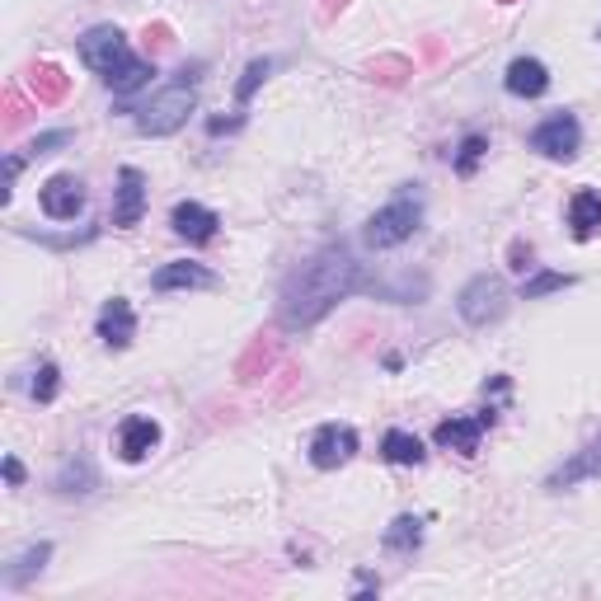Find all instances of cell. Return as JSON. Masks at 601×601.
I'll return each instance as SVG.
<instances>
[{
	"mask_svg": "<svg viewBox=\"0 0 601 601\" xmlns=\"http://www.w3.org/2000/svg\"><path fill=\"white\" fill-rule=\"evenodd\" d=\"M583 479H601V437H592V442L573 451L564 465H555L550 479H545V489H550V494H564V489L583 484Z\"/></svg>",
	"mask_w": 601,
	"mask_h": 601,
	"instance_id": "obj_10",
	"label": "cell"
},
{
	"mask_svg": "<svg viewBox=\"0 0 601 601\" xmlns=\"http://www.w3.org/2000/svg\"><path fill=\"white\" fill-rule=\"evenodd\" d=\"M268 71H273V62H268V57L249 62V66H245V80L235 85V99H240V104H249V94H254V90L263 85V80H268Z\"/></svg>",
	"mask_w": 601,
	"mask_h": 601,
	"instance_id": "obj_26",
	"label": "cell"
},
{
	"mask_svg": "<svg viewBox=\"0 0 601 601\" xmlns=\"http://www.w3.org/2000/svg\"><path fill=\"white\" fill-rule=\"evenodd\" d=\"M33 94H38V104H62L66 99V76L57 66H38L33 71Z\"/></svg>",
	"mask_w": 601,
	"mask_h": 601,
	"instance_id": "obj_23",
	"label": "cell"
},
{
	"mask_svg": "<svg viewBox=\"0 0 601 601\" xmlns=\"http://www.w3.org/2000/svg\"><path fill=\"white\" fill-rule=\"evenodd\" d=\"M531 151H540L545 160H573V155L583 151V123L573 118V113H550L545 123L531 127Z\"/></svg>",
	"mask_w": 601,
	"mask_h": 601,
	"instance_id": "obj_6",
	"label": "cell"
},
{
	"mask_svg": "<svg viewBox=\"0 0 601 601\" xmlns=\"http://www.w3.org/2000/svg\"><path fill=\"white\" fill-rule=\"evenodd\" d=\"M362 287V268L343 245H324L320 254H310L301 268H292V278L282 282V324L287 329H310L320 324L343 296H353Z\"/></svg>",
	"mask_w": 601,
	"mask_h": 601,
	"instance_id": "obj_1",
	"label": "cell"
},
{
	"mask_svg": "<svg viewBox=\"0 0 601 601\" xmlns=\"http://www.w3.org/2000/svg\"><path fill=\"white\" fill-rule=\"evenodd\" d=\"M80 62L90 66L94 76L104 80L113 94H137L141 85L155 76L151 62H141L113 24H99V29H90L85 38H80Z\"/></svg>",
	"mask_w": 601,
	"mask_h": 601,
	"instance_id": "obj_2",
	"label": "cell"
},
{
	"mask_svg": "<svg viewBox=\"0 0 601 601\" xmlns=\"http://www.w3.org/2000/svg\"><path fill=\"white\" fill-rule=\"evenodd\" d=\"M503 85H508V94H517V99H540V94L550 90V66L540 62V57H517V62L508 66Z\"/></svg>",
	"mask_w": 601,
	"mask_h": 601,
	"instance_id": "obj_16",
	"label": "cell"
},
{
	"mask_svg": "<svg viewBox=\"0 0 601 601\" xmlns=\"http://www.w3.org/2000/svg\"><path fill=\"white\" fill-rule=\"evenodd\" d=\"M564 287H573L569 273H536V278H526V282H522V301H536V296L564 292Z\"/></svg>",
	"mask_w": 601,
	"mask_h": 601,
	"instance_id": "obj_25",
	"label": "cell"
},
{
	"mask_svg": "<svg viewBox=\"0 0 601 601\" xmlns=\"http://www.w3.org/2000/svg\"><path fill=\"white\" fill-rule=\"evenodd\" d=\"M456 310H461V320L470 329H489V324H498L508 315V287H503L498 273H479V278H470L461 287Z\"/></svg>",
	"mask_w": 601,
	"mask_h": 601,
	"instance_id": "obj_5",
	"label": "cell"
},
{
	"mask_svg": "<svg viewBox=\"0 0 601 601\" xmlns=\"http://www.w3.org/2000/svg\"><path fill=\"white\" fill-rule=\"evenodd\" d=\"M57 489H62V494H90V489H94V465L85 461V456L66 461L62 475H57Z\"/></svg>",
	"mask_w": 601,
	"mask_h": 601,
	"instance_id": "obj_22",
	"label": "cell"
},
{
	"mask_svg": "<svg viewBox=\"0 0 601 601\" xmlns=\"http://www.w3.org/2000/svg\"><path fill=\"white\" fill-rule=\"evenodd\" d=\"M151 287L155 292H212L216 287V273L202 268V263H165L151 273Z\"/></svg>",
	"mask_w": 601,
	"mask_h": 601,
	"instance_id": "obj_15",
	"label": "cell"
},
{
	"mask_svg": "<svg viewBox=\"0 0 601 601\" xmlns=\"http://www.w3.org/2000/svg\"><path fill=\"white\" fill-rule=\"evenodd\" d=\"M57 390H62V371H57V362H38V371H33V400L52 404L57 400Z\"/></svg>",
	"mask_w": 601,
	"mask_h": 601,
	"instance_id": "obj_24",
	"label": "cell"
},
{
	"mask_svg": "<svg viewBox=\"0 0 601 601\" xmlns=\"http://www.w3.org/2000/svg\"><path fill=\"white\" fill-rule=\"evenodd\" d=\"M418 545H423V522H418V517H395V522L386 526L390 555H414Z\"/></svg>",
	"mask_w": 601,
	"mask_h": 601,
	"instance_id": "obj_20",
	"label": "cell"
},
{
	"mask_svg": "<svg viewBox=\"0 0 601 601\" xmlns=\"http://www.w3.org/2000/svg\"><path fill=\"white\" fill-rule=\"evenodd\" d=\"M170 226H174L179 240H188V245H212L221 216H216L212 207H202V202H174Z\"/></svg>",
	"mask_w": 601,
	"mask_h": 601,
	"instance_id": "obj_13",
	"label": "cell"
},
{
	"mask_svg": "<svg viewBox=\"0 0 601 601\" xmlns=\"http://www.w3.org/2000/svg\"><path fill=\"white\" fill-rule=\"evenodd\" d=\"M569 235L573 240H592L601 235V193L597 188H578L569 198Z\"/></svg>",
	"mask_w": 601,
	"mask_h": 601,
	"instance_id": "obj_17",
	"label": "cell"
},
{
	"mask_svg": "<svg viewBox=\"0 0 601 601\" xmlns=\"http://www.w3.org/2000/svg\"><path fill=\"white\" fill-rule=\"evenodd\" d=\"M357 456V432L348 428V423H324V428H315V437H310V465L315 470H339V465H348Z\"/></svg>",
	"mask_w": 601,
	"mask_h": 601,
	"instance_id": "obj_8",
	"label": "cell"
},
{
	"mask_svg": "<svg viewBox=\"0 0 601 601\" xmlns=\"http://www.w3.org/2000/svg\"><path fill=\"white\" fill-rule=\"evenodd\" d=\"M498 409H484V414H465V418H447V423H437L432 432V442L442 451H461V456H479V442H484V432L494 428Z\"/></svg>",
	"mask_w": 601,
	"mask_h": 601,
	"instance_id": "obj_7",
	"label": "cell"
},
{
	"mask_svg": "<svg viewBox=\"0 0 601 601\" xmlns=\"http://www.w3.org/2000/svg\"><path fill=\"white\" fill-rule=\"evenodd\" d=\"M512 268H536V263H531V245H522V240H517V245H512Z\"/></svg>",
	"mask_w": 601,
	"mask_h": 601,
	"instance_id": "obj_29",
	"label": "cell"
},
{
	"mask_svg": "<svg viewBox=\"0 0 601 601\" xmlns=\"http://www.w3.org/2000/svg\"><path fill=\"white\" fill-rule=\"evenodd\" d=\"M381 456H386L390 465H423V442H418L414 432H404V428H390L386 437H381Z\"/></svg>",
	"mask_w": 601,
	"mask_h": 601,
	"instance_id": "obj_18",
	"label": "cell"
},
{
	"mask_svg": "<svg viewBox=\"0 0 601 601\" xmlns=\"http://www.w3.org/2000/svg\"><path fill=\"white\" fill-rule=\"evenodd\" d=\"M484 151H489V137H484V132H465L461 146H456V160H451V165H456V174H461V179H470V174H475V165L484 160Z\"/></svg>",
	"mask_w": 601,
	"mask_h": 601,
	"instance_id": "obj_21",
	"label": "cell"
},
{
	"mask_svg": "<svg viewBox=\"0 0 601 601\" xmlns=\"http://www.w3.org/2000/svg\"><path fill=\"white\" fill-rule=\"evenodd\" d=\"M146 216V174L123 165L118 170V188H113V226H137Z\"/></svg>",
	"mask_w": 601,
	"mask_h": 601,
	"instance_id": "obj_11",
	"label": "cell"
},
{
	"mask_svg": "<svg viewBox=\"0 0 601 601\" xmlns=\"http://www.w3.org/2000/svg\"><path fill=\"white\" fill-rule=\"evenodd\" d=\"M113 442H118V456L123 461H146L155 447H160V423L155 418H146V414H132V418H123L118 423V432H113Z\"/></svg>",
	"mask_w": 601,
	"mask_h": 601,
	"instance_id": "obj_12",
	"label": "cell"
},
{
	"mask_svg": "<svg viewBox=\"0 0 601 601\" xmlns=\"http://www.w3.org/2000/svg\"><path fill=\"white\" fill-rule=\"evenodd\" d=\"M38 207H43L52 221H76L85 212V184L76 174H52L43 188H38Z\"/></svg>",
	"mask_w": 601,
	"mask_h": 601,
	"instance_id": "obj_9",
	"label": "cell"
},
{
	"mask_svg": "<svg viewBox=\"0 0 601 601\" xmlns=\"http://www.w3.org/2000/svg\"><path fill=\"white\" fill-rule=\"evenodd\" d=\"M198 76H202V62L184 66L165 90L151 94V104L137 108V132L141 137H174V132L188 123V113H193V104H198Z\"/></svg>",
	"mask_w": 601,
	"mask_h": 601,
	"instance_id": "obj_3",
	"label": "cell"
},
{
	"mask_svg": "<svg viewBox=\"0 0 601 601\" xmlns=\"http://www.w3.org/2000/svg\"><path fill=\"white\" fill-rule=\"evenodd\" d=\"M418 226H423V193H418V188H400L381 212H371V221L362 226V245L395 249V245H404V240H414Z\"/></svg>",
	"mask_w": 601,
	"mask_h": 601,
	"instance_id": "obj_4",
	"label": "cell"
},
{
	"mask_svg": "<svg viewBox=\"0 0 601 601\" xmlns=\"http://www.w3.org/2000/svg\"><path fill=\"white\" fill-rule=\"evenodd\" d=\"M94 334L104 339V348H113V353H123L127 343H132V334H137V310L127 306L123 296H113V301H104V310H99V320H94Z\"/></svg>",
	"mask_w": 601,
	"mask_h": 601,
	"instance_id": "obj_14",
	"label": "cell"
},
{
	"mask_svg": "<svg viewBox=\"0 0 601 601\" xmlns=\"http://www.w3.org/2000/svg\"><path fill=\"white\" fill-rule=\"evenodd\" d=\"M66 141H71V132H43V137H33V146H29V155H52L57 151V146H66Z\"/></svg>",
	"mask_w": 601,
	"mask_h": 601,
	"instance_id": "obj_27",
	"label": "cell"
},
{
	"mask_svg": "<svg viewBox=\"0 0 601 601\" xmlns=\"http://www.w3.org/2000/svg\"><path fill=\"white\" fill-rule=\"evenodd\" d=\"M52 559V545L47 540H38V545H29L24 555L10 559V569H5V587H24L33 578V573H43V564Z\"/></svg>",
	"mask_w": 601,
	"mask_h": 601,
	"instance_id": "obj_19",
	"label": "cell"
},
{
	"mask_svg": "<svg viewBox=\"0 0 601 601\" xmlns=\"http://www.w3.org/2000/svg\"><path fill=\"white\" fill-rule=\"evenodd\" d=\"M5 484H10V489H19V484H24V465H19L15 456H5Z\"/></svg>",
	"mask_w": 601,
	"mask_h": 601,
	"instance_id": "obj_28",
	"label": "cell"
}]
</instances>
